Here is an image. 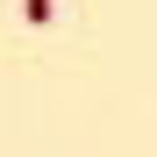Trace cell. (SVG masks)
I'll list each match as a JSON object with an SVG mask.
<instances>
[{"mask_svg":"<svg viewBox=\"0 0 157 157\" xmlns=\"http://www.w3.org/2000/svg\"><path fill=\"white\" fill-rule=\"evenodd\" d=\"M50 7H57V0H21V14H29V21H50Z\"/></svg>","mask_w":157,"mask_h":157,"instance_id":"cell-1","label":"cell"}]
</instances>
